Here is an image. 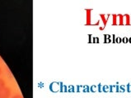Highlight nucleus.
<instances>
[{"instance_id":"1","label":"nucleus","mask_w":131,"mask_h":98,"mask_svg":"<svg viewBox=\"0 0 131 98\" xmlns=\"http://www.w3.org/2000/svg\"><path fill=\"white\" fill-rule=\"evenodd\" d=\"M11 95V90L8 88H3L0 90V98H9Z\"/></svg>"},{"instance_id":"2","label":"nucleus","mask_w":131,"mask_h":98,"mask_svg":"<svg viewBox=\"0 0 131 98\" xmlns=\"http://www.w3.org/2000/svg\"><path fill=\"white\" fill-rule=\"evenodd\" d=\"M92 9H86V14H87V21H86V25H91L92 23Z\"/></svg>"},{"instance_id":"3","label":"nucleus","mask_w":131,"mask_h":98,"mask_svg":"<svg viewBox=\"0 0 131 98\" xmlns=\"http://www.w3.org/2000/svg\"><path fill=\"white\" fill-rule=\"evenodd\" d=\"M110 16H111L110 14H108V15H106V14H100L101 19H102V21L103 22V27L104 28L106 27V25L107 24V21H108V19H109V17Z\"/></svg>"},{"instance_id":"4","label":"nucleus","mask_w":131,"mask_h":98,"mask_svg":"<svg viewBox=\"0 0 131 98\" xmlns=\"http://www.w3.org/2000/svg\"><path fill=\"white\" fill-rule=\"evenodd\" d=\"M60 85L61 84H59V83H53L50 85V90L52 92H58L59 90H60V88H59Z\"/></svg>"},{"instance_id":"5","label":"nucleus","mask_w":131,"mask_h":98,"mask_svg":"<svg viewBox=\"0 0 131 98\" xmlns=\"http://www.w3.org/2000/svg\"><path fill=\"white\" fill-rule=\"evenodd\" d=\"M124 25H131V17L129 14L124 15Z\"/></svg>"},{"instance_id":"6","label":"nucleus","mask_w":131,"mask_h":98,"mask_svg":"<svg viewBox=\"0 0 131 98\" xmlns=\"http://www.w3.org/2000/svg\"><path fill=\"white\" fill-rule=\"evenodd\" d=\"M117 17H118V25H124V15L118 14Z\"/></svg>"},{"instance_id":"7","label":"nucleus","mask_w":131,"mask_h":98,"mask_svg":"<svg viewBox=\"0 0 131 98\" xmlns=\"http://www.w3.org/2000/svg\"><path fill=\"white\" fill-rule=\"evenodd\" d=\"M112 25H118V17L116 14L112 15Z\"/></svg>"},{"instance_id":"8","label":"nucleus","mask_w":131,"mask_h":98,"mask_svg":"<svg viewBox=\"0 0 131 98\" xmlns=\"http://www.w3.org/2000/svg\"><path fill=\"white\" fill-rule=\"evenodd\" d=\"M102 92H110V87L107 86V85H105V86H102Z\"/></svg>"},{"instance_id":"9","label":"nucleus","mask_w":131,"mask_h":98,"mask_svg":"<svg viewBox=\"0 0 131 98\" xmlns=\"http://www.w3.org/2000/svg\"><path fill=\"white\" fill-rule=\"evenodd\" d=\"M3 88H5V82L2 78H0V90L3 89Z\"/></svg>"},{"instance_id":"10","label":"nucleus","mask_w":131,"mask_h":98,"mask_svg":"<svg viewBox=\"0 0 131 98\" xmlns=\"http://www.w3.org/2000/svg\"><path fill=\"white\" fill-rule=\"evenodd\" d=\"M90 92H97V86L93 85L92 87H90Z\"/></svg>"},{"instance_id":"11","label":"nucleus","mask_w":131,"mask_h":98,"mask_svg":"<svg viewBox=\"0 0 131 98\" xmlns=\"http://www.w3.org/2000/svg\"><path fill=\"white\" fill-rule=\"evenodd\" d=\"M94 43H99V38L98 37H93V42Z\"/></svg>"},{"instance_id":"12","label":"nucleus","mask_w":131,"mask_h":98,"mask_svg":"<svg viewBox=\"0 0 131 98\" xmlns=\"http://www.w3.org/2000/svg\"><path fill=\"white\" fill-rule=\"evenodd\" d=\"M119 92H125V90H126V87L125 85H121V87H119Z\"/></svg>"},{"instance_id":"13","label":"nucleus","mask_w":131,"mask_h":98,"mask_svg":"<svg viewBox=\"0 0 131 98\" xmlns=\"http://www.w3.org/2000/svg\"><path fill=\"white\" fill-rule=\"evenodd\" d=\"M115 43H122V39H121V38H119V37H116V38H115Z\"/></svg>"},{"instance_id":"14","label":"nucleus","mask_w":131,"mask_h":98,"mask_svg":"<svg viewBox=\"0 0 131 98\" xmlns=\"http://www.w3.org/2000/svg\"><path fill=\"white\" fill-rule=\"evenodd\" d=\"M122 43H129V39L127 37H124L122 39Z\"/></svg>"},{"instance_id":"15","label":"nucleus","mask_w":131,"mask_h":98,"mask_svg":"<svg viewBox=\"0 0 131 98\" xmlns=\"http://www.w3.org/2000/svg\"><path fill=\"white\" fill-rule=\"evenodd\" d=\"M126 90H127V92H131V84H129L128 85L126 86Z\"/></svg>"},{"instance_id":"16","label":"nucleus","mask_w":131,"mask_h":98,"mask_svg":"<svg viewBox=\"0 0 131 98\" xmlns=\"http://www.w3.org/2000/svg\"><path fill=\"white\" fill-rule=\"evenodd\" d=\"M83 92H90V87L88 86H83Z\"/></svg>"},{"instance_id":"17","label":"nucleus","mask_w":131,"mask_h":98,"mask_svg":"<svg viewBox=\"0 0 131 98\" xmlns=\"http://www.w3.org/2000/svg\"><path fill=\"white\" fill-rule=\"evenodd\" d=\"M69 89H68L69 92H74V87L73 86H69Z\"/></svg>"},{"instance_id":"18","label":"nucleus","mask_w":131,"mask_h":98,"mask_svg":"<svg viewBox=\"0 0 131 98\" xmlns=\"http://www.w3.org/2000/svg\"><path fill=\"white\" fill-rule=\"evenodd\" d=\"M104 38H105V39H111V36L109 35H104Z\"/></svg>"},{"instance_id":"19","label":"nucleus","mask_w":131,"mask_h":98,"mask_svg":"<svg viewBox=\"0 0 131 98\" xmlns=\"http://www.w3.org/2000/svg\"><path fill=\"white\" fill-rule=\"evenodd\" d=\"M102 86L101 85V84H99L98 86H97V91H99V92H102Z\"/></svg>"},{"instance_id":"20","label":"nucleus","mask_w":131,"mask_h":98,"mask_svg":"<svg viewBox=\"0 0 131 98\" xmlns=\"http://www.w3.org/2000/svg\"><path fill=\"white\" fill-rule=\"evenodd\" d=\"M89 43H92L93 42V37L92 35H89Z\"/></svg>"},{"instance_id":"21","label":"nucleus","mask_w":131,"mask_h":98,"mask_svg":"<svg viewBox=\"0 0 131 98\" xmlns=\"http://www.w3.org/2000/svg\"><path fill=\"white\" fill-rule=\"evenodd\" d=\"M115 38H116V37H115V35H112V43H115Z\"/></svg>"},{"instance_id":"22","label":"nucleus","mask_w":131,"mask_h":98,"mask_svg":"<svg viewBox=\"0 0 131 98\" xmlns=\"http://www.w3.org/2000/svg\"><path fill=\"white\" fill-rule=\"evenodd\" d=\"M13 98H22V97H21V96H20V95H16V96H14Z\"/></svg>"},{"instance_id":"23","label":"nucleus","mask_w":131,"mask_h":98,"mask_svg":"<svg viewBox=\"0 0 131 98\" xmlns=\"http://www.w3.org/2000/svg\"><path fill=\"white\" fill-rule=\"evenodd\" d=\"M100 25V20L97 21V22H96V24H94V25Z\"/></svg>"},{"instance_id":"24","label":"nucleus","mask_w":131,"mask_h":98,"mask_svg":"<svg viewBox=\"0 0 131 98\" xmlns=\"http://www.w3.org/2000/svg\"><path fill=\"white\" fill-rule=\"evenodd\" d=\"M99 29H100V30H103V29H104V27H100Z\"/></svg>"},{"instance_id":"25","label":"nucleus","mask_w":131,"mask_h":98,"mask_svg":"<svg viewBox=\"0 0 131 98\" xmlns=\"http://www.w3.org/2000/svg\"><path fill=\"white\" fill-rule=\"evenodd\" d=\"M129 43H131V37L129 39Z\"/></svg>"},{"instance_id":"26","label":"nucleus","mask_w":131,"mask_h":98,"mask_svg":"<svg viewBox=\"0 0 131 98\" xmlns=\"http://www.w3.org/2000/svg\"><path fill=\"white\" fill-rule=\"evenodd\" d=\"M0 74H1V68H0Z\"/></svg>"}]
</instances>
